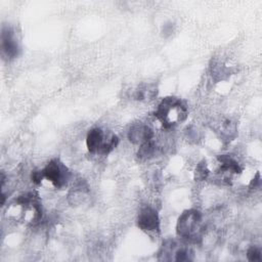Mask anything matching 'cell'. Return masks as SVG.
<instances>
[{"mask_svg": "<svg viewBox=\"0 0 262 262\" xmlns=\"http://www.w3.org/2000/svg\"><path fill=\"white\" fill-rule=\"evenodd\" d=\"M176 233L179 238L188 244L199 243L205 233L202 213L195 209L183 211L176 223Z\"/></svg>", "mask_w": 262, "mask_h": 262, "instance_id": "obj_1", "label": "cell"}, {"mask_svg": "<svg viewBox=\"0 0 262 262\" xmlns=\"http://www.w3.org/2000/svg\"><path fill=\"white\" fill-rule=\"evenodd\" d=\"M188 116L186 104L178 97L168 96L161 100L155 117L162 124L163 128L170 129L184 122Z\"/></svg>", "mask_w": 262, "mask_h": 262, "instance_id": "obj_2", "label": "cell"}, {"mask_svg": "<svg viewBox=\"0 0 262 262\" xmlns=\"http://www.w3.org/2000/svg\"><path fill=\"white\" fill-rule=\"evenodd\" d=\"M118 143L119 138L116 134L100 127L90 129L86 136V146L91 154L107 156L117 147Z\"/></svg>", "mask_w": 262, "mask_h": 262, "instance_id": "obj_3", "label": "cell"}, {"mask_svg": "<svg viewBox=\"0 0 262 262\" xmlns=\"http://www.w3.org/2000/svg\"><path fill=\"white\" fill-rule=\"evenodd\" d=\"M158 260L160 261H177L186 262L193 260V251L186 242H177L175 239H166L159 252Z\"/></svg>", "mask_w": 262, "mask_h": 262, "instance_id": "obj_4", "label": "cell"}, {"mask_svg": "<svg viewBox=\"0 0 262 262\" xmlns=\"http://www.w3.org/2000/svg\"><path fill=\"white\" fill-rule=\"evenodd\" d=\"M43 179L49 181L54 187L62 188L70 180L71 172L69 168L57 158L50 160L43 169H41Z\"/></svg>", "mask_w": 262, "mask_h": 262, "instance_id": "obj_5", "label": "cell"}, {"mask_svg": "<svg viewBox=\"0 0 262 262\" xmlns=\"http://www.w3.org/2000/svg\"><path fill=\"white\" fill-rule=\"evenodd\" d=\"M137 226L146 233L160 232V217L157 210L150 206L140 209L137 216Z\"/></svg>", "mask_w": 262, "mask_h": 262, "instance_id": "obj_6", "label": "cell"}, {"mask_svg": "<svg viewBox=\"0 0 262 262\" xmlns=\"http://www.w3.org/2000/svg\"><path fill=\"white\" fill-rule=\"evenodd\" d=\"M20 47L14 30L9 26H3L1 30V51L7 59L15 58L19 53Z\"/></svg>", "mask_w": 262, "mask_h": 262, "instance_id": "obj_7", "label": "cell"}, {"mask_svg": "<svg viewBox=\"0 0 262 262\" xmlns=\"http://www.w3.org/2000/svg\"><path fill=\"white\" fill-rule=\"evenodd\" d=\"M154 130L143 122H136L132 124L128 131V139L135 144H141L154 138Z\"/></svg>", "mask_w": 262, "mask_h": 262, "instance_id": "obj_8", "label": "cell"}, {"mask_svg": "<svg viewBox=\"0 0 262 262\" xmlns=\"http://www.w3.org/2000/svg\"><path fill=\"white\" fill-rule=\"evenodd\" d=\"M220 167L217 171L218 174L231 176L232 174H239L242 172V167L238 162L230 155H220L217 157Z\"/></svg>", "mask_w": 262, "mask_h": 262, "instance_id": "obj_9", "label": "cell"}, {"mask_svg": "<svg viewBox=\"0 0 262 262\" xmlns=\"http://www.w3.org/2000/svg\"><path fill=\"white\" fill-rule=\"evenodd\" d=\"M158 149H159V147H158L156 141L154 140V138H151V139L140 144L138 151H137V157L140 161L149 160L156 156V154L158 152Z\"/></svg>", "mask_w": 262, "mask_h": 262, "instance_id": "obj_10", "label": "cell"}, {"mask_svg": "<svg viewBox=\"0 0 262 262\" xmlns=\"http://www.w3.org/2000/svg\"><path fill=\"white\" fill-rule=\"evenodd\" d=\"M210 170L208 169V165L206 161H202L198 164L194 170V179L195 181H204L209 177Z\"/></svg>", "mask_w": 262, "mask_h": 262, "instance_id": "obj_11", "label": "cell"}, {"mask_svg": "<svg viewBox=\"0 0 262 262\" xmlns=\"http://www.w3.org/2000/svg\"><path fill=\"white\" fill-rule=\"evenodd\" d=\"M157 91L155 88H150V86H144L141 88H138L135 92V98L137 100H143L148 99L149 97L154 96V92Z\"/></svg>", "mask_w": 262, "mask_h": 262, "instance_id": "obj_12", "label": "cell"}, {"mask_svg": "<svg viewBox=\"0 0 262 262\" xmlns=\"http://www.w3.org/2000/svg\"><path fill=\"white\" fill-rule=\"evenodd\" d=\"M247 257H248V260L252 261V262L261 261L262 260V251L259 247L252 246L247 251Z\"/></svg>", "mask_w": 262, "mask_h": 262, "instance_id": "obj_13", "label": "cell"}, {"mask_svg": "<svg viewBox=\"0 0 262 262\" xmlns=\"http://www.w3.org/2000/svg\"><path fill=\"white\" fill-rule=\"evenodd\" d=\"M31 179H32V181H33L35 184H37V185L41 184V182H42V180H43V176H42L41 170H35V171H33L32 174H31Z\"/></svg>", "mask_w": 262, "mask_h": 262, "instance_id": "obj_14", "label": "cell"}]
</instances>
